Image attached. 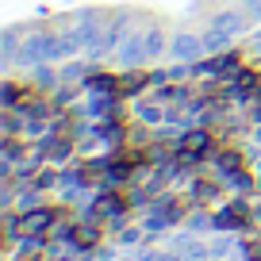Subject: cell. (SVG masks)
<instances>
[{
	"label": "cell",
	"mask_w": 261,
	"mask_h": 261,
	"mask_svg": "<svg viewBox=\"0 0 261 261\" xmlns=\"http://www.w3.org/2000/svg\"><path fill=\"white\" fill-rule=\"evenodd\" d=\"M177 54L192 58V54H196V39H177Z\"/></svg>",
	"instance_id": "obj_3"
},
{
	"label": "cell",
	"mask_w": 261,
	"mask_h": 261,
	"mask_svg": "<svg viewBox=\"0 0 261 261\" xmlns=\"http://www.w3.org/2000/svg\"><path fill=\"white\" fill-rule=\"evenodd\" d=\"M242 219H246V207H242V204H238V207H227V212L219 215L223 227H230V223H242Z\"/></svg>",
	"instance_id": "obj_2"
},
{
	"label": "cell",
	"mask_w": 261,
	"mask_h": 261,
	"mask_svg": "<svg viewBox=\"0 0 261 261\" xmlns=\"http://www.w3.org/2000/svg\"><path fill=\"white\" fill-rule=\"evenodd\" d=\"M185 150L188 154H200V150H204V135H192V139L185 142Z\"/></svg>",
	"instance_id": "obj_4"
},
{
	"label": "cell",
	"mask_w": 261,
	"mask_h": 261,
	"mask_svg": "<svg viewBox=\"0 0 261 261\" xmlns=\"http://www.w3.org/2000/svg\"><path fill=\"white\" fill-rule=\"evenodd\" d=\"M77 242H81V246H89V242H96V230H77Z\"/></svg>",
	"instance_id": "obj_5"
},
{
	"label": "cell",
	"mask_w": 261,
	"mask_h": 261,
	"mask_svg": "<svg viewBox=\"0 0 261 261\" xmlns=\"http://www.w3.org/2000/svg\"><path fill=\"white\" fill-rule=\"evenodd\" d=\"M238 27H242V16H238V12H223V16H215L212 35H207V39H212V42H223L227 35H234Z\"/></svg>",
	"instance_id": "obj_1"
}]
</instances>
